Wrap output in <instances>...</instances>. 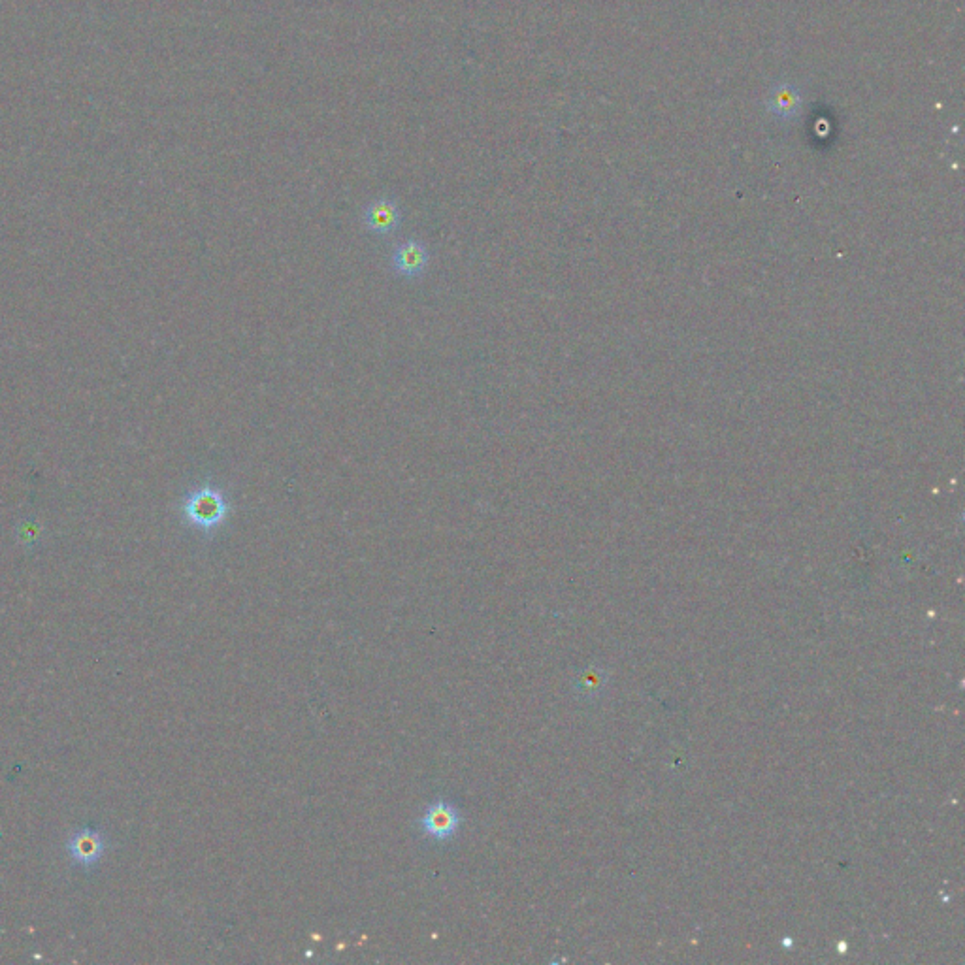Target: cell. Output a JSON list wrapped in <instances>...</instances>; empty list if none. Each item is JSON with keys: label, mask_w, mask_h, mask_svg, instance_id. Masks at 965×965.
Returning a JSON list of instances; mask_svg holds the SVG:
<instances>
[{"label": "cell", "mask_w": 965, "mask_h": 965, "mask_svg": "<svg viewBox=\"0 0 965 965\" xmlns=\"http://www.w3.org/2000/svg\"><path fill=\"white\" fill-rule=\"evenodd\" d=\"M232 511L234 506L229 492L213 481L200 483L181 500L183 521L206 536H213L229 523Z\"/></svg>", "instance_id": "cell-1"}, {"label": "cell", "mask_w": 965, "mask_h": 965, "mask_svg": "<svg viewBox=\"0 0 965 965\" xmlns=\"http://www.w3.org/2000/svg\"><path fill=\"white\" fill-rule=\"evenodd\" d=\"M404 213L393 197H379L370 200L360 212V225L370 236L379 240L393 238L402 229Z\"/></svg>", "instance_id": "cell-2"}, {"label": "cell", "mask_w": 965, "mask_h": 965, "mask_svg": "<svg viewBox=\"0 0 965 965\" xmlns=\"http://www.w3.org/2000/svg\"><path fill=\"white\" fill-rule=\"evenodd\" d=\"M432 253L425 240L421 238H406L404 242L396 244L389 259V266L396 278L406 281H423L430 270Z\"/></svg>", "instance_id": "cell-3"}, {"label": "cell", "mask_w": 965, "mask_h": 965, "mask_svg": "<svg viewBox=\"0 0 965 965\" xmlns=\"http://www.w3.org/2000/svg\"><path fill=\"white\" fill-rule=\"evenodd\" d=\"M462 815L457 805L449 800H434L426 805L423 815L419 818L421 832L432 841H451L460 830Z\"/></svg>", "instance_id": "cell-4"}, {"label": "cell", "mask_w": 965, "mask_h": 965, "mask_svg": "<svg viewBox=\"0 0 965 965\" xmlns=\"http://www.w3.org/2000/svg\"><path fill=\"white\" fill-rule=\"evenodd\" d=\"M66 851L78 866L93 867L106 851V839L97 830L83 828L70 835L66 841Z\"/></svg>", "instance_id": "cell-5"}]
</instances>
